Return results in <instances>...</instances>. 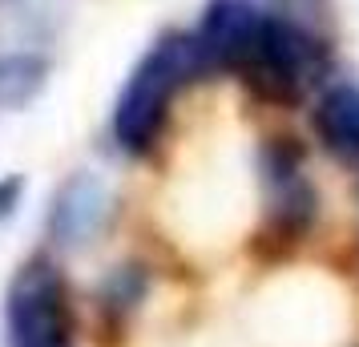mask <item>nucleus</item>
<instances>
[{
    "mask_svg": "<svg viewBox=\"0 0 359 347\" xmlns=\"http://www.w3.org/2000/svg\"><path fill=\"white\" fill-rule=\"evenodd\" d=\"M202 73H214V69L194 33L158 36L146 57L133 65L130 81L117 97V109H114L117 146L126 154H146L162 133V121L170 114L174 93L182 85H190L194 77H202Z\"/></svg>",
    "mask_w": 359,
    "mask_h": 347,
    "instance_id": "1",
    "label": "nucleus"
},
{
    "mask_svg": "<svg viewBox=\"0 0 359 347\" xmlns=\"http://www.w3.org/2000/svg\"><path fill=\"white\" fill-rule=\"evenodd\" d=\"M234 73L243 77L262 101L291 105L303 97L315 77H323L327 69V45L311 33L303 20L291 17H266L259 20L255 36L243 45L234 57Z\"/></svg>",
    "mask_w": 359,
    "mask_h": 347,
    "instance_id": "2",
    "label": "nucleus"
},
{
    "mask_svg": "<svg viewBox=\"0 0 359 347\" xmlns=\"http://www.w3.org/2000/svg\"><path fill=\"white\" fill-rule=\"evenodd\" d=\"M4 347H69V295L53 259L36 254L8 283Z\"/></svg>",
    "mask_w": 359,
    "mask_h": 347,
    "instance_id": "3",
    "label": "nucleus"
},
{
    "mask_svg": "<svg viewBox=\"0 0 359 347\" xmlns=\"http://www.w3.org/2000/svg\"><path fill=\"white\" fill-rule=\"evenodd\" d=\"M109 210H114L109 186L101 182L97 174H73V178L57 190V198H53V206H49L53 247H61V250L89 247V243L105 231Z\"/></svg>",
    "mask_w": 359,
    "mask_h": 347,
    "instance_id": "4",
    "label": "nucleus"
},
{
    "mask_svg": "<svg viewBox=\"0 0 359 347\" xmlns=\"http://www.w3.org/2000/svg\"><path fill=\"white\" fill-rule=\"evenodd\" d=\"M266 17L255 0H210L202 25H198V45L206 53L210 69H230L234 57L243 53V45L255 36L259 20Z\"/></svg>",
    "mask_w": 359,
    "mask_h": 347,
    "instance_id": "5",
    "label": "nucleus"
},
{
    "mask_svg": "<svg viewBox=\"0 0 359 347\" xmlns=\"http://www.w3.org/2000/svg\"><path fill=\"white\" fill-rule=\"evenodd\" d=\"M311 125L335 158L359 165V85H331L315 105Z\"/></svg>",
    "mask_w": 359,
    "mask_h": 347,
    "instance_id": "6",
    "label": "nucleus"
},
{
    "mask_svg": "<svg viewBox=\"0 0 359 347\" xmlns=\"http://www.w3.org/2000/svg\"><path fill=\"white\" fill-rule=\"evenodd\" d=\"M45 85V61L36 53H4L0 57V105H20Z\"/></svg>",
    "mask_w": 359,
    "mask_h": 347,
    "instance_id": "7",
    "label": "nucleus"
},
{
    "mask_svg": "<svg viewBox=\"0 0 359 347\" xmlns=\"http://www.w3.org/2000/svg\"><path fill=\"white\" fill-rule=\"evenodd\" d=\"M142 291H146V275L137 266H121L114 279L105 283V307L109 311H130L133 303L142 299Z\"/></svg>",
    "mask_w": 359,
    "mask_h": 347,
    "instance_id": "8",
    "label": "nucleus"
},
{
    "mask_svg": "<svg viewBox=\"0 0 359 347\" xmlns=\"http://www.w3.org/2000/svg\"><path fill=\"white\" fill-rule=\"evenodd\" d=\"M17 198H20V178H4V182H0V218L13 215Z\"/></svg>",
    "mask_w": 359,
    "mask_h": 347,
    "instance_id": "9",
    "label": "nucleus"
}]
</instances>
